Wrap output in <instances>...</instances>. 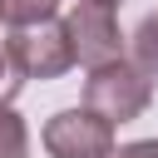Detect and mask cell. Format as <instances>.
<instances>
[{
	"mask_svg": "<svg viewBox=\"0 0 158 158\" xmlns=\"http://www.w3.org/2000/svg\"><path fill=\"white\" fill-rule=\"evenodd\" d=\"M69 40H74V59L84 69H104L114 59H123V30H118V15L114 5H99V0H79L69 15Z\"/></svg>",
	"mask_w": 158,
	"mask_h": 158,
	"instance_id": "7a4b0ae2",
	"label": "cell"
},
{
	"mask_svg": "<svg viewBox=\"0 0 158 158\" xmlns=\"http://www.w3.org/2000/svg\"><path fill=\"white\" fill-rule=\"evenodd\" d=\"M25 69H20V59H15V49H10V40H0V104H10L20 89H25Z\"/></svg>",
	"mask_w": 158,
	"mask_h": 158,
	"instance_id": "ba28073f",
	"label": "cell"
},
{
	"mask_svg": "<svg viewBox=\"0 0 158 158\" xmlns=\"http://www.w3.org/2000/svg\"><path fill=\"white\" fill-rule=\"evenodd\" d=\"M128 59L158 84V10H148V15L138 20V30L128 35Z\"/></svg>",
	"mask_w": 158,
	"mask_h": 158,
	"instance_id": "5b68a950",
	"label": "cell"
},
{
	"mask_svg": "<svg viewBox=\"0 0 158 158\" xmlns=\"http://www.w3.org/2000/svg\"><path fill=\"white\" fill-rule=\"evenodd\" d=\"M153 79L123 54V59H114V64H104V69H89V79H84V104L94 109V114H104L109 123H128V118H138L148 104H153Z\"/></svg>",
	"mask_w": 158,
	"mask_h": 158,
	"instance_id": "6da1fadb",
	"label": "cell"
},
{
	"mask_svg": "<svg viewBox=\"0 0 158 158\" xmlns=\"http://www.w3.org/2000/svg\"><path fill=\"white\" fill-rule=\"evenodd\" d=\"M54 10H59V0H0V20L10 30L44 25V20H54Z\"/></svg>",
	"mask_w": 158,
	"mask_h": 158,
	"instance_id": "8992f818",
	"label": "cell"
},
{
	"mask_svg": "<svg viewBox=\"0 0 158 158\" xmlns=\"http://www.w3.org/2000/svg\"><path fill=\"white\" fill-rule=\"evenodd\" d=\"M109 158H158V138H133V143L114 148Z\"/></svg>",
	"mask_w": 158,
	"mask_h": 158,
	"instance_id": "9c48e42d",
	"label": "cell"
},
{
	"mask_svg": "<svg viewBox=\"0 0 158 158\" xmlns=\"http://www.w3.org/2000/svg\"><path fill=\"white\" fill-rule=\"evenodd\" d=\"M0 25H5V20H0Z\"/></svg>",
	"mask_w": 158,
	"mask_h": 158,
	"instance_id": "8fae6325",
	"label": "cell"
},
{
	"mask_svg": "<svg viewBox=\"0 0 158 158\" xmlns=\"http://www.w3.org/2000/svg\"><path fill=\"white\" fill-rule=\"evenodd\" d=\"M0 158H30V128L10 104H0Z\"/></svg>",
	"mask_w": 158,
	"mask_h": 158,
	"instance_id": "52a82bcc",
	"label": "cell"
},
{
	"mask_svg": "<svg viewBox=\"0 0 158 158\" xmlns=\"http://www.w3.org/2000/svg\"><path fill=\"white\" fill-rule=\"evenodd\" d=\"M99 5H114V10H118V5H123V0H99Z\"/></svg>",
	"mask_w": 158,
	"mask_h": 158,
	"instance_id": "30bf717a",
	"label": "cell"
},
{
	"mask_svg": "<svg viewBox=\"0 0 158 158\" xmlns=\"http://www.w3.org/2000/svg\"><path fill=\"white\" fill-rule=\"evenodd\" d=\"M10 49H15V59H20V69H25L30 79H59V74H69V69L79 64L64 20H44V25L15 30V35H10Z\"/></svg>",
	"mask_w": 158,
	"mask_h": 158,
	"instance_id": "277c9868",
	"label": "cell"
},
{
	"mask_svg": "<svg viewBox=\"0 0 158 158\" xmlns=\"http://www.w3.org/2000/svg\"><path fill=\"white\" fill-rule=\"evenodd\" d=\"M44 148H49V158H109L114 153V123L104 114H94L89 104L59 109L44 123Z\"/></svg>",
	"mask_w": 158,
	"mask_h": 158,
	"instance_id": "3957f363",
	"label": "cell"
}]
</instances>
